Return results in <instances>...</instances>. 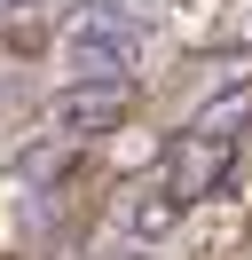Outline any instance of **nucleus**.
Masks as SVG:
<instances>
[{
    "label": "nucleus",
    "mask_w": 252,
    "mask_h": 260,
    "mask_svg": "<svg viewBox=\"0 0 252 260\" xmlns=\"http://www.w3.org/2000/svg\"><path fill=\"white\" fill-rule=\"evenodd\" d=\"M142 55H150V24H63L71 79H126Z\"/></svg>",
    "instance_id": "obj_1"
},
{
    "label": "nucleus",
    "mask_w": 252,
    "mask_h": 260,
    "mask_svg": "<svg viewBox=\"0 0 252 260\" xmlns=\"http://www.w3.org/2000/svg\"><path fill=\"white\" fill-rule=\"evenodd\" d=\"M47 118H55L63 134H103L126 118V79H63V95L47 103Z\"/></svg>",
    "instance_id": "obj_2"
},
{
    "label": "nucleus",
    "mask_w": 252,
    "mask_h": 260,
    "mask_svg": "<svg viewBox=\"0 0 252 260\" xmlns=\"http://www.w3.org/2000/svg\"><path fill=\"white\" fill-rule=\"evenodd\" d=\"M220 174H229V142H197L189 134V150L173 158V197H205Z\"/></svg>",
    "instance_id": "obj_3"
},
{
    "label": "nucleus",
    "mask_w": 252,
    "mask_h": 260,
    "mask_svg": "<svg viewBox=\"0 0 252 260\" xmlns=\"http://www.w3.org/2000/svg\"><path fill=\"white\" fill-rule=\"evenodd\" d=\"M173 221H181V197H173V189H142L134 205H126V229H134L142 244H158V237H173Z\"/></svg>",
    "instance_id": "obj_4"
},
{
    "label": "nucleus",
    "mask_w": 252,
    "mask_h": 260,
    "mask_svg": "<svg viewBox=\"0 0 252 260\" xmlns=\"http://www.w3.org/2000/svg\"><path fill=\"white\" fill-rule=\"evenodd\" d=\"M0 8H8V16H24V8H40V0H0Z\"/></svg>",
    "instance_id": "obj_5"
},
{
    "label": "nucleus",
    "mask_w": 252,
    "mask_h": 260,
    "mask_svg": "<svg viewBox=\"0 0 252 260\" xmlns=\"http://www.w3.org/2000/svg\"><path fill=\"white\" fill-rule=\"evenodd\" d=\"M118 260H150V252H118Z\"/></svg>",
    "instance_id": "obj_6"
}]
</instances>
